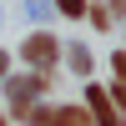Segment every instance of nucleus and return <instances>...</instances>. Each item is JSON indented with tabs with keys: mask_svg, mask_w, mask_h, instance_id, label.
<instances>
[{
	"mask_svg": "<svg viewBox=\"0 0 126 126\" xmlns=\"http://www.w3.org/2000/svg\"><path fill=\"white\" fill-rule=\"evenodd\" d=\"M106 10H111V20H126V0H106Z\"/></svg>",
	"mask_w": 126,
	"mask_h": 126,
	"instance_id": "nucleus-9",
	"label": "nucleus"
},
{
	"mask_svg": "<svg viewBox=\"0 0 126 126\" xmlns=\"http://www.w3.org/2000/svg\"><path fill=\"white\" fill-rule=\"evenodd\" d=\"M25 15L35 20V25H46V20L56 15V5H50V0H25Z\"/></svg>",
	"mask_w": 126,
	"mask_h": 126,
	"instance_id": "nucleus-7",
	"label": "nucleus"
},
{
	"mask_svg": "<svg viewBox=\"0 0 126 126\" xmlns=\"http://www.w3.org/2000/svg\"><path fill=\"white\" fill-rule=\"evenodd\" d=\"M61 61H66V66H71V76H81V81H86V76H91V66H96V61H91V50L81 46V40L61 46Z\"/></svg>",
	"mask_w": 126,
	"mask_h": 126,
	"instance_id": "nucleus-4",
	"label": "nucleus"
},
{
	"mask_svg": "<svg viewBox=\"0 0 126 126\" xmlns=\"http://www.w3.org/2000/svg\"><path fill=\"white\" fill-rule=\"evenodd\" d=\"M86 20H91L96 30H111V25H116V20H111V10H106V0H96V5H86Z\"/></svg>",
	"mask_w": 126,
	"mask_h": 126,
	"instance_id": "nucleus-6",
	"label": "nucleus"
},
{
	"mask_svg": "<svg viewBox=\"0 0 126 126\" xmlns=\"http://www.w3.org/2000/svg\"><path fill=\"white\" fill-rule=\"evenodd\" d=\"M20 61H25L30 71H56V61H61V40L50 35L46 25H35L25 40H20Z\"/></svg>",
	"mask_w": 126,
	"mask_h": 126,
	"instance_id": "nucleus-1",
	"label": "nucleus"
},
{
	"mask_svg": "<svg viewBox=\"0 0 126 126\" xmlns=\"http://www.w3.org/2000/svg\"><path fill=\"white\" fill-rule=\"evenodd\" d=\"M111 71H116V76H126V50H116V56H111Z\"/></svg>",
	"mask_w": 126,
	"mask_h": 126,
	"instance_id": "nucleus-10",
	"label": "nucleus"
},
{
	"mask_svg": "<svg viewBox=\"0 0 126 126\" xmlns=\"http://www.w3.org/2000/svg\"><path fill=\"white\" fill-rule=\"evenodd\" d=\"M50 5H56V15H66V20H86L91 0H50Z\"/></svg>",
	"mask_w": 126,
	"mask_h": 126,
	"instance_id": "nucleus-5",
	"label": "nucleus"
},
{
	"mask_svg": "<svg viewBox=\"0 0 126 126\" xmlns=\"http://www.w3.org/2000/svg\"><path fill=\"white\" fill-rule=\"evenodd\" d=\"M86 111H91V126H126V116L116 111L106 86H86Z\"/></svg>",
	"mask_w": 126,
	"mask_h": 126,
	"instance_id": "nucleus-3",
	"label": "nucleus"
},
{
	"mask_svg": "<svg viewBox=\"0 0 126 126\" xmlns=\"http://www.w3.org/2000/svg\"><path fill=\"white\" fill-rule=\"evenodd\" d=\"M10 61H15V56H10L5 46H0V81H5V71H10Z\"/></svg>",
	"mask_w": 126,
	"mask_h": 126,
	"instance_id": "nucleus-11",
	"label": "nucleus"
},
{
	"mask_svg": "<svg viewBox=\"0 0 126 126\" xmlns=\"http://www.w3.org/2000/svg\"><path fill=\"white\" fill-rule=\"evenodd\" d=\"M50 86H56V71H25V76H10V71H5V101H10V106L40 101Z\"/></svg>",
	"mask_w": 126,
	"mask_h": 126,
	"instance_id": "nucleus-2",
	"label": "nucleus"
},
{
	"mask_svg": "<svg viewBox=\"0 0 126 126\" xmlns=\"http://www.w3.org/2000/svg\"><path fill=\"white\" fill-rule=\"evenodd\" d=\"M111 101H116V111L126 116V76H111Z\"/></svg>",
	"mask_w": 126,
	"mask_h": 126,
	"instance_id": "nucleus-8",
	"label": "nucleus"
},
{
	"mask_svg": "<svg viewBox=\"0 0 126 126\" xmlns=\"http://www.w3.org/2000/svg\"><path fill=\"white\" fill-rule=\"evenodd\" d=\"M0 126H10V116H0Z\"/></svg>",
	"mask_w": 126,
	"mask_h": 126,
	"instance_id": "nucleus-12",
	"label": "nucleus"
}]
</instances>
